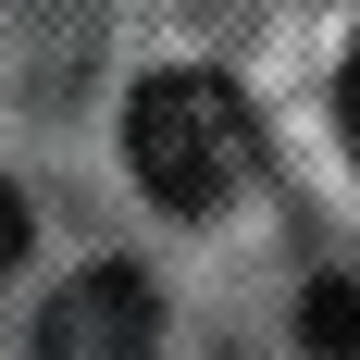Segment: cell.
I'll list each match as a JSON object with an SVG mask.
<instances>
[{"label": "cell", "instance_id": "6da1fadb", "mask_svg": "<svg viewBox=\"0 0 360 360\" xmlns=\"http://www.w3.org/2000/svg\"><path fill=\"white\" fill-rule=\"evenodd\" d=\"M124 162H137V186L162 199V212H224L236 186H249V162H261V124H249V100L224 87V75H199V63H174V75H149L137 100H124Z\"/></svg>", "mask_w": 360, "mask_h": 360}, {"label": "cell", "instance_id": "7a4b0ae2", "mask_svg": "<svg viewBox=\"0 0 360 360\" xmlns=\"http://www.w3.org/2000/svg\"><path fill=\"white\" fill-rule=\"evenodd\" d=\"M149 348H162V298H149V274H124V261L75 274V286L37 311V360H149Z\"/></svg>", "mask_w": 360, "mask_h": 360}, {"label": "cell", "instance_id": "3957f363", "mask_svg": "<svg viewBox=\"0 0 360 360\" xmlns=\"http://www.w3.org/2000/svg\"><path fill=\"white\" fill-rule=\"evenodd\" d=\"M298 335H311L323 360H360V286H311L298 298Z\"/></svg>", "mask_w": 360, "mask_h": 360}, {"label": "cell", "instance_id": "277c9868", "mask_svg": "<svg viewBox=\"0 0 360 360\" xmlns=\"http://www.w3.org/2000/svg\"><path fill=\"white\" fill-rule=\"evenodd\" d=\"M13 261H25V199L0 186V274H13Z\"/></svg>", "mask_w": 360, "mask_h": 360}, {"label": "cell", "instance_id": "5b68a950", "mask_svg": "<svg viewBox=\"0 0 360 360\" xmlns=\"http://www.w3.org/2000/svg\"><path fill=\"white\" fill-rule=\"evenodd\" d=\"M335 124H348V149H360V50H348V75H335Z\"/></svg>", "mask_w": 360, "mask_h": 360}]
</instances>
